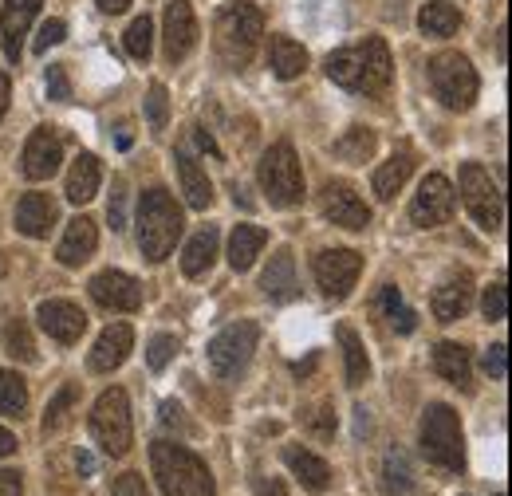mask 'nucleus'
Returning <instances> with one entry per match:
<instances>
[{
  "instance_id": "1",
  "label": "nucleus",
  "mask_w": 512,
  "mask_h": 496,
  "mask_svg": "<svg viewBox=\"0 0 512 496\" xmlns=\"http://www.w3.org/2000/svg\"><path fill=\"white\" fill-rule=\"evenodd\" d=\"M327 75L343 91L383 95L386 87H390V75H394V60H390V48H386L383 36H367L363 44H351V48L331 52L327 56Z\"/></svg>"
},
{
  "instance_id": "2",
  "label": "nucleus",
  "mask_w": 512,
  "mask_h": 496,
  "mask_svg": "<svg viewBox=\"0 0 512 496\" xmlns=\"http://www.w3.org/2000/svg\"><path fill=\"white\" fill-rule=\"evenodd\" d=\"M182 209L166 189H146L138 201V248L150 264H162L182 237Z\"/></svg>"
},
{
  "instance_id": "3",
  "label": "nucleus",
  "mask_w": 512,
  "mask_h": 496,
  "mask_svg": "<svg viewBox=\"0 0 512 496\" xmlns=\"http://www.w3.org/2000/svg\"><path fill=\"white\" fill-rule=\"evenodd\" d=\"M150 465H154V477L162 485L166 496H213L217 485L209 477V465L186 449V445H174V441H154L150 445Z\"/></svg>"
},
{
  "instance_id": "4",
  "label": "nucleus",
  "mask_w": 512,
  "mask_h": 496,
  "mask_svg": "<svg viewBox=\"0 0 512 496\" xmlns=\"http://www.w3.org/2000/svg\"><path fill=\"white\" fill-rule=\"evenodd\" d=\"M260 36H264V12L249 0L225 4L217 12V52L225 56L229 67H245L253 60Z\"/></svg>"
},
{
  "instance_id": "5",
  "label": "nucleus",
  "mask_w": 512,
  "mask_h": 496,
  "mask_svg": "<svg viewBox=\"0 0 512 496\" xmlns=\"http://www.w3.org/2000/svg\"><path fill=\"white\" fill-rule=\"evenodd\" d=\"M422 453L442 465L449 473H461L465 465V437H461V418L446 402H434L422 414Z\"/></svg>"
},
{
  "instance_id": "6",
  "label": "nucleus",
  "mask_w": 512,
  "mask_h": 496,
  "mask_svg": "<svg viewBox=\"0 0 512 496\" xmlns=\"http://www.w3.org/2000/svg\"><path fill=\"white\" fill-rule=\"evenodd\" d=\"M260 189L268 193V201L276 209H292L304 201V170L300 158L292 150V142H276L264 158H260Z\"/></svg>"
},
{
  "instance_id": "7",
  "label": "nucleus",
  "mask_w": 512,
  "mask_h": 496,
  "mask_svg": "<svg viewBox=\"0 0 512 496\" xmlns=\"http://www.w3.org/2000/svg\"><path fill=\"white\" fill-rule=\"evenodd\" d=\"M430 87L449 111H469L477 103V71L461 52H442L430 60Z\"/></svg>"
},
{
  "instance_id": "8",
  "label": "nucleus",
  "mask_w": 512,
  "mask_h": 496,
  "mask_svg": "<svg viewBox=\"0 0 512 496\" xmlns=\"http://www.w3.org/2000/svg\"><path fill=\"white\" fill-rule=\"evenodd\" d=\"M91 437H95L99 449L111 453V457H123V453H127L130 437H134L127 390L111 386V390L99 394V402H95V410H91Z\"/></svg>"
},
{
  "instance_id": "9",
  "label": "nucleus",
  "mask_w": 512,
  "mask_h": 496,
  "mask_svg": "<svg viewBox=\"0 0 512 496\" xmlns=\"http://www.w3.org/2000/svg\"><path fill=\"white\" fill-rule=\"evenodd\" d=\"M461 197H465V209L473 213V221H477L485 233H501V225H505L501 193H497L493 178H489L477 162H465V166H461Z\"/></svg>"
},
{
  "instance_id": "10",
  "label": "nucleus",
  "mask_w": 512,
  "mask_h": 496,
  "mask_svg": "<svg viewBox=\"0 0 512 496\" xmlns=\"http://www.w3.org/2000/svg\"><path fill=\"white\" fill-rule=\"evenodd\" d=\"M256 351V323H233L209 339V371L217 378H237Z\"/></svg>"
},
{
  "instance_id": "11",
  "label": "nucleus",
  "mask_w": 512,
  "mask_h": 496,
  "mask_svg": "<svg viewBox=\"0 0 512 496\" xmlns=\"http://www.w3.org/2000/svg\"><path fill=\"white\" fill-rule=\"evenodd\" d=\"M312 272H316V284H320L323 296L343 300L355 288L359 272H363V256L351 252V248H323L316 264H312Z\"/></svg>"
},
{
  "instance_id": "12",
  "label": "nucleus",
  "mask_w": 512,
  "mask_h": 496,
  "mask_svg": "<svg viewBox=\"0 0 512 496\" xmlns=\"http://www.w3.org/2000/svg\"><path fill=\"white\" fill-rule=\"evenodd\" d=\"M453 209H457V193L449 186V178L430 174V178L418 186L414 201H410V221H414L418 229H434V225H446L449 217H453Z\"/></svg>"
},
{
  "instance_id": "13",
  "label": "nucleus",
  "mask_w": 512,
  "mask_h": 496,
  "mask_svg": "<svg viewBox=\"0 0 512 496\" xmlns=\"http://www.w3.org/2000/svg\"><path fill=\"white\" fill-rule=\"evenodd\" d=\"M320 209H323V217H327L331 225H339V229H355V233H359V229L371 225L367 201L347 186V182H327L320 193Z\"/></svg>"
},
{
  "instance_id": "14",
  "label": "nucleus",
  "mask_w": 512,
  "mask_h": 496,
  "mask_svg": "<svg viewBox=\"0 0 512 496\" xmlns=\"http://www.w3.org/2000/svg\"><path fill=\"white\" fill-rule=\"evenodd\" d=\"M60 162H64V142H60V134H56L52 126L32 130L28 142H24V162H20L24 178H28V182H44V178H52V174L60 170Z\"/></svg>"
},
{
  "instance_id": "15",
  "label": "nucleus",
  "mask_w": 512,
  "mask_h": 496,
  "mask_svg": "<svg viewBox=\"0 0 512 496\" xmlns=\"http://www.w3.org/2000/svg\"><path fill=\"white\" fill-rule=\"evenodd\" d=\"M91 300L111 311H138L142 308V288H138V280L127 276V272L107 268V272H99L91 280Z\"/></svg>"
},
{
  "instance_id": "16",
  "label": "nucleus",
  "mask_w": 512,
  "mask_h": 496,
  "mask_svg": "<svg viewBox=\"0 0 512 496\" xmlns=\"http://www.w3.org/2000/svg\"><path fill=\"white\" fill-rule=\"evenodd\" d=\"M469 304H473V276H469L465 268H453L446 280L438 284L430 308H434V315H438L442 323H453V319H461V315L469 311Z\"/></svg>"
},
{
  "instance_id": "17",
  "label": "nucleus",
  "mask_w": 512,
  "mask_h": 496,
  "mask_svg": "<svg viewBox=\"0 0 512 496\" xmlns=\"http://www.w3.org/2000/svg\"><path fill=\"white\" fill-rule=\"evenodd\" d=\"M44 0H4V12H0V32H4V56L12 63H20V44L36 20Z\"/></svg>"
},
{
  "instance_id": "18",
  "label": "nucleus",
  "mask_w": 512,
  "mask_h": 496,
  "mask_svg": "<svg viewBox=\"0 0 512 496\" xmlns=\"http://www.w3.org/2000/svg\"><path fill=\"white\" fill-rule=\"evenodd\" d=\"M36 319H40V327L56 343H75L83 335V327H87V315L75 308L71 300H44L40 311H36Z\"/></svg>"
},
{
  "instance_id": "19",
  "label": "nucleus",
  "mask_w": 512,
  "mask_h": 496,
  "mask_svg": "<svg viewBox=\"0 0 512 496\" xmlns=\"http://www.w3.org/2000/svg\"><path fill=\"white\" fill-rule=\"evenodd\" d=\"M56 217H60V209H56V201L48 193H24L20 205H16V229L24 237H36V241L52 233Z\"/></svg>"
},
{
  "instance_id": "20",
  "label": "nucleus",
  "mask_w": 512,
  "mask_h": 496,
  "mask_svg": "<svg viewBox=\"0 0 512 496\" xmlns=\"http://www.w3.org/2000/svg\"><path fill=\"white\" fill-rule=\"evenodd\" d=\"M193 40H197V20H193L190 0H174L166 8V56L178 63L193 52Z\"/></svg>"
},
{
  "instance_id": "21",
  "label": "nucleus",
  "mask_w": 512,
  "mask_h": 496,
  "mask_svg": "<svg viewBox=\"0 0 512 496\" xmlns=\"http://www.w3.org/2000/svg\"><path fill=\"white\" fill-rule=\"evenodd\" d=\"M260 288H264V296L272 300V304H288V300H296V260H292V252L288 248H276L272 252V260H268V268H264V276H260Z\"/></svg>"
},
{
  "instance_id": "22",
  "label": "nucleus",
  "mask_w": 512,
  "mask_h": 496,
  "mask_svg": "<svg viewBox=\"0 0 512 496\" xmlns=\"http://www.w3.org/2000/svg\"><path fill=\"white\" fill-rule=\"evenodd\" d=\"M284 465L292 469V477L308 489V493H327L331 489V465L323 461V457H316L312 449H300V445H288L284 449Z\"/></svg>"
},
{
  "instance_id": "23",
  "label": "nucleus",
  "mask_w": 512,
  "mask_h": 496,
  "mask_svg": "<svg viewBox=\"0 0 512 496\" xmlns=\"http://www.w3.org/2000/svg\"><path fill=\"white\" fill-rule=\"evenodd\" d=\"M130 347H134V331H130L127 323H111V327L99 335L95 351H91V371L107 374V371H115V367H123Z\"/></svg>"
},
{
  "instance_id": "24",
  "label": "nucleus",
  "mask_w": 512,
  "mask_h": 496,
  "mask_svg": "<svg viewBox=\"0 0 512 496\" xmlns=\"http://www.w3.org/2000/svg\"><path fill=\"white\" fill-rule=\"evenodd\" d=\"M95 248H99V229H95V221L91 217H75V221H67V233L64 241H60V264L64 268H79L83 260H91L95 256Z\"/></svg>"
},
{
  "instance_id": "25",
  "label": "nucleus",
  "mask_w": 512,
  "mask_h": 496,
  "mask_svg": "<svg viewBox=\"0 0 512 496\" xmlns=\"http://www.w3.org/2000/svg\"><path fill=\"white\" fill-rule=\"evenodd\" d=\"M434 371L446 378L457 390H473V367H469V351L461 343H438L434 347Z\"/></svg>"
},
{
  "instance_id": "26",
  "label": "nucleus",
  "mask_w": 512,
  "mask_h": 496,
  "mask_svg": "<svg viewBox=\"0 0 512 496\" xmlns=\"http://www.w3.org/2000/svg\"><path fill=\"white\" fill-rule=\"evenodd\" d=\"M174 162H178V182H182V193H186L190 209H209L213 205V186H209L205 170L193 162L190 150H178Z\"/></svg>"
},
{
  "instance_id": "27",
  "label": "nucleus",
  "mask_w": 512,
  "mask_h": 496,
  "mask_svg": "<svg viewBox=\"0 0 512 496\" xmlns=\"http://www.w3.org/2000/svg\"><path fill=\"white\" fill-rule=\"evenodd\" d=\"M99 182H103L99 158L95 154H79L75 166H71V174H67V201L71 205H87L99 193Z\"/></svg>"
},
{
  "instance_id": "28",
  "label": "nucleus",
  "mask_w": 512,
  "mask_h": 496,
  "mask_svg": "<svg viewBox=\"0 0 512 496\" xmlns=\"http://www.w3.org/2000/svg\"><path fill=\"white\" fill-rule=\"evenodd\" d=\"M268 67H272L276 79H296V75H304V67H308V52H304V44H296V40H288V36H272Z\"/></svg>"
},
{
  "instance_id": "29",
  "label": "nucleus",
  "mask_w": 512,
  "mask_h": 496,
  "mask_svg": "<svg viewBox=\"0 0 512 496\" xmlns=\"http://www.w3.org/2000/svg\"><path fill=\"white\" fill-rule=\"evenodd\" d=\"M339 347H343V374H347V386H363L367 374H371V363H367V351H363V339L355 335V327L339 323Z\"/></svg>"
},
{
  "instance_id": "30",
  "label": "nucleus",
  "mask_w": 512,
  "mask_h": 496,
  "mask_svg": "<svg viewBox=\"0 0 512 496\" xmlns=\"http://www.w3.org/2000/svg\"><path fill=\"white\" fill-rule=\"evenodd\" d=\"M264 245H268V233H264V229H256V225H237L233 237H229V264H233L237 272L253 268V260L260 256Z\"/></svg>"
},
{
  "instance_id": "31",
  "label": "nucleus",
  "mask_w": 512,
  "mask_h": 496,
  "mask_svg": "<svg viewBox=\"0 0 512 496\" xmlns=\"http://www.w3.org/2000/svg\"><path fill=\"white\" fill-rule=\"evenodd\" d=\"M213 260H217V229L205 225L201 233H193L186 252H182V272L186 276H201V272L213 268Z\"/></svg>"
},
{
  "instance_id": "32",
  "label": "nucleus",
  "mask_w": 512,
  "mask_h": 496,
  "mask_svg": "<svg viewBox=\"0 0 512 496\" xmlns=\"http://www.w3.org/2000/svg\"><path fill=\"white\" fill-rule=\"evenodd\" d=\"M414 174V154L410 150H402V154H394L390 162H383L379 170H375V193L383 197V201H390L398 189L406 186V178Z\"/></svg>"
},
{
  "instance_id": "33",
  "label": "nucleus",
  "mask_w": 512,
  "mask_h": 496,
  "mask_svg": "<svg viewBox=\"0 0 512 496\" xmlns=\"http://www.w3.org/2000/svg\"><path fill=\"white\" fill-rule=\"evenodd\" d=\"M418 28L426 32V36H453L457 28H461V12L446 4V0H430L422 12H418Z\"/></svg>"
},
{
  "instance_id": "34",
  "label": "nucleus",
  "mask_w": 512,
  "mask_h": 496,
  "mask_svg": "<svg viewBox=\"0 0 512 496\" xmlns=\"http://www.w3.org/2000/svg\"><path fill=\"white\" fill-rule=\"evenodd\" d=\"M375 146H379L375 130H367V126H351V130L335 142V154H339L343 162H367V158L375 154Z\"/></svg>"
},
{
  "instance_id": "35",
  "label": "nucleus",
  "mask_w": 512,
  "mask_h": 496,
  "mask_svg": "<svg viewBox=\"0 0 512 496\" xmlns=\"http://www.w3.org/2000/svg\"><path fill=\"white\" fill-rule=\"evenodd\" d=\"M410 477H414L410 457H406L402 449H390V453H386V461H383V489H386V496L410 493V485H414Z\"/></svg>"
},
{
  "instance_id": "36",
  "label": "nucleus",
  "mask_w": 512,
  "mask_h": 496,
  "mask_svg": "<svg viewBox=\"0 0 512 496\" xmlns=\"http://www.w3.org/2000/svg\"><path fill=\"white\" fill-rule=\"evenodd\" d=\"M28 410V386L16 371H0V414L4 418H24Z\"/></svg>"
},
{
  "instance_id": "37",
  "label": "nucleus",
  "mask_w": 512,
  "mask_h": 496,
  "mask_svg": "<svg viewBox=\"0 0 512 496\" xmlns=\"http://www.w3.org/2000/svg\"><path fill=\"white\" fill-rule=\"evenodd\" d=\"M379 308H383V315L390 319V327H394V331H402V335H410V331L418 327L414 308H406V300H402V296H398V288H390V284L379 292Z\"/></svg>"
},
{
  "instance_id": "38",
  "label": "nucleus",
  "mask_w": 512,
  "mask_h": 496,
  "mask_svg": "<svg viewBox=\"0 0 512 496\" xmlns=\"http://www.w3.org/2000/svg\"><path fill=\"white\" fill-rule=\"evenodd\" d=\"M4 347H8L12 359L36 363V339H32V331H28L24 319H8V323H4Z\"/></svg>"
},
{
  "instance_id": "39",
  "label": "nucleus",
  "mask_w": 512,
  "mask_h": 496,
  "mask_svg": "<svg viewBox=\"0 0 512 496\" xmlns=\"http://www.w3.org/2000/svg\"><path fill=\"white\" fill-rule=\"evenodd\" d=\"M150 48H154V24H150V16H138L134 24L127 28V52L134 60H150Z\"/></svg>"
},
{
  "instance_id": "40",
  "label": "nucleus",
  "mask_w": 512,
  "mask_h": 496,
  "mask_svg": "<svg viewBox=\"0 0 512 496\" xmlns=\"http://www.w3.org/2000/svg\"><path fill=\"white\" fill-rule=\"evenodd\" d=\"M75 398H79V386H64L52 402H48V414H44V430L52 434V430H60L67 422V410L75 406Z\"/></svg>"
},
{
  "instance_id": "41",
  "label": "nucleus",
  "mask_w": 512,
  "mask_h": 496,
  "mask_svg": "<svg viewBox=\"0 0 512 496\" xmlns=\"http://www.w3.org/2000/svg\"><path fill=\"white\" fill-rule=\"evenodd\" d=\"M146 123H150V130H166V123H170V99H166L162 83H154L146 95Z\"/></svg>"
},
{
  "instance_id": "42",
  "label": "nucleus",
  "mask_w": 512,
  "mask_h": 496,
  "mask_svg": "<svg viewBox=\"0 0 512 496\" xmlns=\"http://www.w3.org/2000/svg\"><path fill=\"white\" fill-rule=\"evenodd\" d=\"M174 351H178V339H174V335H154V339L146 343V367H150V371H162V367L174 359Z\"/></svg>"
},
{
  "instance_id": "43",
  "label": "nucleus",
  "mask_w": 512,
  "mask_h": 496,
  "mask_svg": "<svg viewBox=\"0 0 512 496\" xmlns=\"http://www.w3.org/2000/svg\"><path fill=\"white\" fill-rule=\"evenodd\" d=\"M481 311H485L489 323H501V319L509 315V288H505V280H497L493 288H485V304H481Z\"/></svg>"
},
{
  "instance_id": "44",
  "label": "nucleus",
  "mask_w": 512,
  "mask_h": 496,
  "mask_svg": "<svg viewBox=\"0 0 512 496\" xmlns=\"http://www.w3.org/2000/svg\"><path fill=\"white\" fill-rule=\"evenodd\" d=\"M300 422H304L316 437L335 434V414H331L327 406H312V410H304V414H300Z\"/></svg>"
},
{
  "instance_id": "45",
  "label": "nucleus",
  "mask_w": 512,
  "mask_h": 496,
  "mask_svg": "<svg viewBox=\"0 0 512 496\" xmlns=\"http://www.w3.org/2000/svg\"><path fill=\"white\" fill-rule=\"evenodd\" d=\"M107 217H111V229H115V233H123V229H127V182H123V178L115 182L111 205H107Z\"/></svg>"
},
{
  "instance_id": "46",
  "label": "nucleus",
  "mask_w": 512,
  "mask_h": 496,
  "mask_svg": "<svg viewBox=\"0 0 512 496\" xmlns=\"http://www.w3.org/2000/svg\"><path fill=\"white\" fill-rule=\"evenodd\" d=\"M64 36H67V24H64V20H48V24L40 28V36H36V52H48V48L64 44Z\"/></svg>"
},
{
  "instance_id": "47",
  "label": "nucleus",
  "mask_w": 512,
  "mask_h": 496,
  "mask_svg": "<svg viewBox=\"0 0 512 496\" xmlns=\"http://www.w3.org/2000/svg\"><path fill=\"white\" fill-rule=\"evenodd\" d=\"M48 99H56V103L71 99V79L64 67H48Z\"/></svg>"
},
{
  "instance_id": "48",
  "label": "nucleus",
  "mask_w": 512,
  "mask_h": 496,
  "mask_svg": "<svg viewBox=\"0 0 512 496\" xmlns=\"http://www.w3.org/2000/svg\"><path fill=\"white\" fill-rule=\"evenodd\" d=\"M505 351H509L505 343H497V347L485 351V371L493 374V378H505V374H509V355H505Z\"/></svg>"
},
{
  "instance_id": "49",
  "label": "nucleus",
  "mask_w": 512,
  "mask_h": 496,
  "mask_svg": "<svg viewBox=\"0 0 512 496\" xmlns=\"http://www.w3.org/2000/svg\"><path fill=\"white\" fill-rule=\"evenodd\" d=\"M111 496H150V489H146V481H142L138 473H123V477L115 481Z\"/></svg>"
},
{
  "instance_id": "50",
  "label": "nucleus",
  "mask_w": 512,
  "mask_h": 496,
  "mask_svg": "<svg viewBox=\"0 0 512 496\" xmlns=\"http://www.w3.org/2000/svg\"><path fill=\"white\" fill-rule=\"evenodd\" d=\"M24 493V477L16 469H0V496H20Z\"/></svg>"
},
{
  "instance_id": "51",
  "label": "nucleus",
  "mask_w": 512,
  "mask_h": 496,
  "mask_svg": "<svg viewBox=\"0 0 512 496\" xmlns=\"http://www.w3.org/2000/svg\"><path fill=\"white\" fill-rule=\"evenodd\" d=\"M193 142H197V146H201L205 154H213V158H221V146H217V138H213V134H209L205 126H197V130H193Z\"/></svg>"
},
{
  "instance_id": "52",
  "label": "nucleus",
  "mask_w": 512,
  "mask_h": 496,
  "mask_svg": "<svg viewBox=\"0 0 512 496\" xmlns=\"http://www.w3.org/2000/svg\"><path fill=\"white\" fill-rule=\"evenodd\" d=\"M162 422L166 426H182V406L178 402H162Z\"/></svg>"
},
{
  "instance_id": "53",
  "label": "nucleus",
  "mask_w": 512,
  "mask_h": 496,
  "mask_svg": "<svg viewBox=\"0 0 512 496\" xmlns=\"http://www.w3.org/2000/svg\"><path fill=\"white\" fill-rule=\"evenodd\" d=\"M75 465H79V473H87V477H95V469H99V465H95V457H91L87 449H79V457H75Z\"/></svg>"
},
{
  "instance_id": "54",
  "label": "nucleus",
  "mask_w": 512,
  "mask_h": 496,
  "mask_svg": "<svg viewBox=\"0 0 512 496\" xmlns=\"http://www.w3.org/2000/svg\"><path fill=\"white\" fill-rule=\"evenodd\" d=\"M256 493L260 496H284V485H280V481H260V477H256Z\"/></svg>"
},
{
  "instance_id": "55",
  "label": "nucleus",
  "mask_w": 512,
  "mask_h": 496,
  "mask_svg": "<svg viewBox=\"0 0 512 496\" xmlns=\"http://www.w3.org/2000/svg\"><path fill=\"white\" fill-rule=\"evenodd\" d=\"M8 95H12V83H8V75L0 71V119H4V111H8Z\"/></svg>"
},
{
  "instance_id": "56",
  "label": "nucleus",
  "mask_w": 512,
  "mask_h": 496,
  "mask_svg": "<svg viewBox=\"0 0 512 496\" xmlns=\"http://www.w3.org/2000/svg\"><path fill=\"white\" fill-rule=\"evenodd\" d=\"M99 8L115 16V12H127V8H130V0H99Z\"/></svg>"
},
{
  "instance_id": "57",
  "label": "nucleus",
  "mask_w": 512,
  "mask_h": 496,
  "mask_svg": "<svg viewBox=\"0 0 512 496\" xmlns=\"http://www.w3.org/2000/svg\"><path fill=\"white\" fill-rule=\"evenodd\" d=\"M12 449H16V437H12L8 430H4V426H0V457H8Z\"/></svg>"
},
{
  "instance_id": "58",
  "label": "nucleus",
  "mask_w": 512,
  "mask_h": 496,
  "mask_svg": "<svg viewBox=\"0 0 512 496\" xmlns=\"http://www.w3.org/2000/svg\"><path fill=\"white\" fill-rule=\"evenodd\" d=\"M355 414H359V426H355V430H359V437H363L367 430H371V418H367V410H363V406H359Z\"/></svg>"
},
{
  "instance_id": "59",
  "label": "nucleus",
  "mask_w": 512,
  "mask_h": 496,
  "mask_svg": "<svg viewBox=\"0 0 512 496\" xmlns=\"http://www.w3.org/2000/svg\"><path fill=\"white\" fill-rule=\"evenodd\" d=\"M312 367H316V359H308V363H296L292 371H296V374H308V371H312Z\"/></svg>"
},
{
  "instance_id": "60",
  "label": "nucleus",
  "mask_w": 512,
  "mask_h": 496,
  "mask_svg": "<svg viewBox=\"0 0 512 496\" xmlns=\"http://www.w3.org/2000/svg\"><path fill=\"white\" fill-rule=\"evenodd\" d=\"M0 276H4V260H0Z\"/></svg>"
}]
</instances>
